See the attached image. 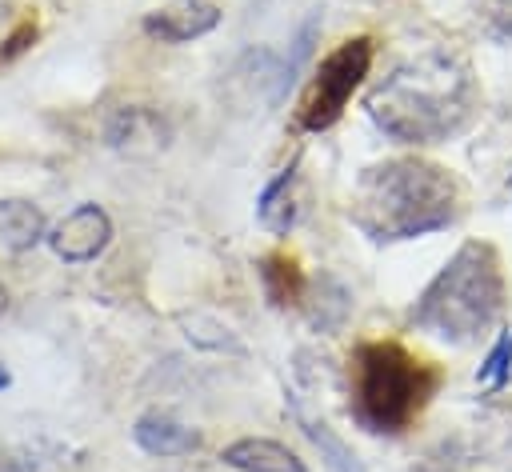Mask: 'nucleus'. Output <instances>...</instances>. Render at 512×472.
Listing matches in <instances>:
<instances>
[{"instance_id": "nucleus-6", "label": "nucleus", "mask_w": 512, "mask_h": 472, "mask_svg": "<svg viewBox=\"0 0 512 472\" xmlns=\"http://www.w3.org/2000/svg\"><path fill=\"white\" fill-rule=\"evenodd\" d=\"M52 252L64 260V264H92L108 244H112V220L100 204H76L48 236Z\"/></svg>"}, {"instance_id": "nucleus-4", "label": "nucleus", "mask_w": 512, "mask_h": 472, "mask_svg": "<svg viewBox=\"0 0 512 472\" xmlns=\"http://www.w3.org/2000/svg\"><path fill=\"white\" fill-rule=\"evenodd\" d=\"M508 308V280L500 252L488 240H464L452 260L428 280L412 304V324L452 344H468L500 324Z\"/></svg>"}, {"instance_id": "nucleus-10", "label": "nucleus", "mask_w": 512, "mask_h": 472, "mask_svg": "<svg viewBox=\"0 0 512 472\" xmlns=\"http://www.w3.org/2000/svg\"><path fill=\"white\" fill-rule=\"evenodd\" d=\"M132 440L148 456H188L200 448V432H192L188 424H180L168 412H144L132 428Z\"/></svg>"}, {"instance_id": "nucleus-2", "label": "nucleus", "mask_w": 512, "mask_h": 472, "mask_svg": "<svg viewBox=\"0 0 512 472\" xmlns=\"http://www.w3.org/2000/svg\"><path fill=\"white\" fill-rule=\"evenodd\" d=\"M464 208L460 180L424 156H392L356 176L348 220L376 244L416 240L456 224Z\"/></svg>"}, {"instance_id": "nucleus-5", "label": "nucleus", "mask_w": 512, "mask_h": 472, "mask_svg": "<svg viewBox=\"0 0 512 472\" xmlns=\"http://www.w3.org/2000/svg\"><path fill=\"white\" fill-rule=\"evenodd\" d=\"M372 60H376L372 36H348L332 52H324L320 64L312 68V80L304 84V92L296 100V112H292L296 128L300 132H328L344 116L356 88L368 80Z\"/></svg>"}, {"instance_id": "nucleus-13", "label": "nucleus", "mask_w": 512, "mask_h": 472, "mask_svg": "<svg viewBox=\"0 0 512 472\" xmlns=\"http://www.w3.org/2000/svg\"><path fill=\"white\" fill-rule=\"evenodd\" d=\"M476 380H480L488 392H500V388L512 380V328H504L500 340L488 348V356H484Z\"/></svg>"}, {"instance_id": "nucleus-1", "label": "nucleus", "mask_w": 512, "mask_h": 472, "mask_svg": "<svg viewBox=\"0 0 512 472\" xmlns=\"http://www.w3.org/2000/svg\"><path fill=\"white\" fill-rule=\"evenodd\" d=\"M480 92L472 64L452 48H424L400 60L372 92L368 116L400 144H440L468 128Z\"/></svg>"}, {"instance_id": "nucleus-18", "label": "nucleus", "mask_w": 512, "mask_h": 472, "mask_svg": "<svg viewBox=\"0 0 512 472\" xmlns=\"http://www.w3.org/2000/svg\"><path fill=\"white\" fill-rule=\"evenodd\" d=\"M8 384H12V376H8V368L0 364V388H8Z\"/></svg>"}, {"instance_id": "nucleus-3", "label": "nucleus", "mask_w": 512, "mask_h": 472, "mask_svg": "<svg viewBox=\"0 0 512 472\" xmlns=\"http://www.w3.org/2000/svg\"><path fill=\"white\" fill-rule=\"evenodd\" d=\"M444 384V368L400 340H360L348 352V408L368 432L396 436L416 424Z\"/></svg>"}, {"instance_id": "nucleus-17", "label": "nucleus", "mask_w": 512, "mask_h": 472, "mask_svg": "<svg viewBox=\"0 0 512 472\" xmlns=\"http://www.w3.org/2000/svg\"><path fill=\"white\" fill-rule=\"evenodd\" d=\"M0 472H40V456L20 448H0Z\"/></svg>"}, {"instance_id": "nucleus-7", "label": "nucleus", "mask_w": 512, "mask_h": 472, "mask_svg": "<svg viewBox=\"0 0 512 472\" xmlns=\"http://www.w3.org/2000/svg\"><path fill=\"white\" fill-rule=\"evenodd\" d=\"M220 24V8L212 0H172L164 8H152L140 20V32L160 44H188L208 36Z\"/></svg>"}, {"instance_id": "nucleus-14", "label": "nucleus", "mask_w": 512, "mask_h": 472, "mask_svg": "<svg viewBox=\"0 0 512 472\" xmlns=\"http://www.w3.org/2000/svg\"><path fill=\"white\" fill-rule=\"evenodd\" d=\"M296 420H300L304 436H308V440H312V444H316V448H320V452H324V456H328V460H332L340 472H364V468H360V460H356V456H352V452H348V448H344V444L332 436V428H328V424L308 420L300 408H296Z\"/></svg>"}, {"instance_id": "nucleus-8", "label": "nucleus", "mask_w": 512, "mask_h": 472, "mask_svg": "<svg viewBox=\"0 0 512 472\" xmlns=\"http://www.w3.org/2000/svg\"><path fill=\"white\" fill-rule=\"evenodd\" d=\"M220 460L236 472H308V464L288 444L268 436H240L220 452Z\"/></svg>"}, {"instance_id": "nucleus-9", "label": "nucleus", "mask_w": 512, "mask_h": 472, "mask_svg": "<svg viewBox=\"0 0 512 472\" xmlns=\"http://www.w3.org/2000/svg\"><path fill=\"white\" fill-rule=\"evenodd\" d=\"M260 284H264V296L272 308H296L304 304L308 296V276H304V264L296 252L288 248H272L260 256Z\"/></svg>"}, {"instance_id": "nucleus-15", "label": "nucleus", "mask_w": 512, "mask_h": 472, "mask_svg": "<svg viewBox=\"0 0 512 472\" xmlns=\"http://www.w3.org/2000/svg\"><path fill=\"white\" fill-rule=\"evenodd\" d=\"M36 36H40V20H36V12H32V16H20V20L8 28V36L0 40V68H8L12 60H20V56L36 44Z\"/></svg>"}, {"instance_id": "nucleus-12", "label": "nucleus", "mask_w": 512, "mask_h": 472, "mask_svg": "<svg viewBox=\"0 0 512 472\" xmlns=\"http://www.w3.org/2000/svg\"><path fill=\"white\" fill-rule=\"evenodd\" d=\"M44 236V212L28 200H0V240L16 252L32 248Z\"/></svg>"}, {"instance_id": "nucleus-16", "label": "nucleus", "mask_w": 512, "mask_h": 472, "mask_svg": "<svg viewBox=\"0 0 512 472\" xmlns=\"http://www.w3.org/2000/svg\"><path fill=\"white\" fill-rule=\"evenodd\" d=\"M480 12L496 36H512V0H480Z\"/></svg>"}, {"instance_id": "nucleus-11", "label": "nucleus", "mask_w": 512, "mask_h": 472, "mask_svg": "<svg viewBox=\"0 0 512 472\" xmlns=\"http://www.w3.org/2000/svg\"><path fill=\"white\" fill-rule=\"evenodd\" d=\"M296 168H300V160H292L288 168H280L268 184H264V192H260V200H256V216H260V224L272 232V236H288L292 232V224H296Z\"/></svg>"}]
</instances>
